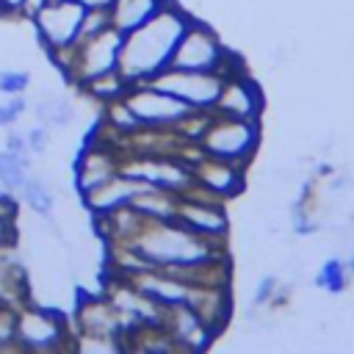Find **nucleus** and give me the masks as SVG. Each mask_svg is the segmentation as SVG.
<instances>
[{
  "label": "nucleus",
  "instance_id": "nucleus-8",
  "mask_svg": "<svg viewBox=\"0 0 354 354\" xmlns=\"http://www.w3.org/2000/svg\"><path fill=\"white\" fill-rule=\"evenodd\" d=\"M86 17V6H80L77 0H58V3H47L41 11H36V30L41 36V41L50 47V53L55 50H66L77 41L80 36V25Z\"/></svg>",
  "mask_w": 354,
  "mask_h": 354
},
{
  "label": "nucleus",
  "instance_id": "nucleus-3",
  "mask_svg": "<svg viewBox=\"0 0 354 354\" xmlns=\"http://www.w3.org/2000/svg\"><path fill=\"white\" fill-rule=\"evenodd\" d=\"M257 144V127L252 119H210L199 136V147L205 155L227 160V163H241L254 152Z\"/></svg>",
  "mask_w": 354,
  "mask_h": 354
},
{
  "label": "nucleus",
  "instance_id": "nucleus-7",
  "mask_svg": "<svg viewBox=\"0 0 354 354\" xmlns=\"http://www.w3.org/2000/svg\"><path fill=\"white\" fill-rule=\"evenodd\" d=\"M17 343L25 348L36 351H50L58 348L66 340V318L53 310V307H39V304H25L17 310Z\"/></svg>",
  "mask_w": 354,
  "mask_h": 354
},
{
  "label": "nucleus",
  "instance_id": "nucleus-1",
  "mask_svg": "<svg viewBox=\"0 0 354 354\" xmlns=\"http://www.w3.org/2000/svg\"><path fill=\"white\" fill-rule=\"evenodd\" d=\"M188 22L191 19L171 0H166V6L152 19H147L136 30L124 33L116 69L130 83H144V80L155 77L160 69L169 66L171 53L180 41L183 30L188 28Z\"/></svg>",
  "mask_w": 354,
  "mask_h": 354
},
{
  "label": "nucleus",
  "instance_id": "nucleus-13",
  "mask_svg": "<svg viewBox=\"0 0 354 354\" xmlns=\"http://www.w3.org/2000/svg\"><path fill=\"white\" fill-rule=\"evenodd\" d=\"M194 171V183H202L210 194H235L238 185H241V177L235 171V163H227V160H218V158H210V155H199V163L191 166Z\"/></svg>",
  "mask_w": 354,
  "mask_h": 354
},
{
  "label": "nucleus",
  "instance_id": "nucleus-12",
  "mask_svg": "<svg viewBox=\"0 0 354 354\" xmlns=\"http://www.w3.org/2000/svg\"><path fill=\"white\" fill-rule=\"evenodd\" d=\"M116 174H119V166H116L113 149L111 147H91L80 158V166H77V188L83 194H91V191H97L100 185H105Z\"/></svg>",
  "mask_w": 354,
  "mask_h": 354
},
{
  "label": "nucleus",
  "instance_id": "nucleus-6",
  "mask_svg": "<svg viewBox=\"0 0 354 354\" xmlns=\"http://www.w3.org/2000/svg\"><path fill=\"white\" fill-rule=\"evenodd\" d=\"M224 58H227V53H224L221 41L216 39V33L191 19L171 53L169 66L188 69V72H221Z\"/></svg>",
  "mask_w": 354,
  "mask_h": 354
},
{
  "label": "nucleus",
  "instance_id": "nucleus-15",
  "mask_svg": "<svg viewBox=\"0 0 354 354\" xmlns=\"http://www.w3.org/2000/svg\"><path fill=\"white\" fill-rule=\"evenodd\" d=\"M163 6H166V0H113L108 6L111 28H116L124 36V33L136 30L138 25H144L147 19H152Z\"/></svg>",
  "mask_w": 354,
  "mask_h": 354
},
{
  "label": "nucleus",
  "instance_id": "nucleus-20",
  "mask_svg": "<svg viewBox=\"0 0 354 354\" xmlns=\"http://www.w3.org/2000/svg\"><path fill=\"white\" fill-rule=\"evenodd\" d=\"M28 80H30L28 72H0V91L19 94V91H25Z\"/></svg>",
  "mask_w": 354,
  "mask_h": 354
},
{
  "label": "nucleus",
  "instance_id": "nucleus-24",
  "mask_svg": "<svg viewBox=\"0 0 354 354\" xmlns=\"http://www.w3.org/2000/svg\"><path fill=\"white\" fill-rule=\"evenodd\" d=\"M80 6H86V8H108L113 0H77Z\"/></svg>",
  "mask_w": 354,
  "mask_h": 354
},
{
  "label": "nucleus",
  "instance_id": "nucleus-9",
  "mask_svg": "<svg viewBox=\"0 0 354 354\" xmlns=\"http://www.w3.org/2000/svg\"><path fill=\"white\" fill-rule=\"evenodd\" d=\"M216 113H221V116H232V119H257V113H260V91L249 83V80H243V77H238V75H232V77H224V86H221V91H218V100H216Z\"/></svg>",
  "mask_w": 354,
  "mask_h": 354
},
{
  "label": "nucleus",
  "instance_id": "nucleus-14",
  "mask_svg": "<svg viewBox=\"0 0 354 354\" xmlns=\"http://www.w3.org/2000/svg\"><path fill=\"white\" fill-rule=\"evenodd\" d=\"M147 183H138V180H133V177H127V174H116V177H111L105 185H100L97 191H91V194H86V205L94 210V213H108V210H113V207H122V205H127L130 199H133V194L138 191V188H144Z\"/></svg>",
  "mask_w": 354,
  "mask_h": 354
},
{
  "label": "nucleus",
  "instance_id": "nucleus-5",
  "mask_svg": "<svg viewBox=\"0 0 354 354\" xmlns=\"http://www.w3.org/2000/svg\"><path fill=\"white\" fill-rule=\"evenodd\" d=\"M147 83H152V86L185 100L191 108L207 111L218 100V91L224 86V75L221 72H188V69L166 66L155 77H149Z\"/></svg>",
  "mask_w": 354,
  "mask_h": 354
},
{
  "label": "nucleus",
  "instance_id": "nucleus-17",
  "mask_svg": "<svg viewBox=\"0 0 354 354\" xmlns=\"http://www.w3.org/2000/svg\"><path fill=\"white\" fill-rule=\"evenodd\" d=\"M36 119L44 124V127H66L72 119H75V108L66 97H58V94H50L44 100H39L36 105Z\"/></svg>",
  "mask_w": 354,
  "mask_h": 354
},
{
  "label": "nucleus",
  "instance_id": "nucleus-16",
  "mask_svg": "<svg viewBox=\"0 0 354 354\" xmlns=\"http://www.w3.org/2000/svg\"><path fill=\"white\" fill-rule=\"evenodd\" d=\"M86 91L94 97V100H102V102H113V100H122L124 91L130 88V80L119 72V69H111V72H102L91 80L83 83Z\"/></svg>",
  "mask_w": 354,
  "mask_h": 354
},
{
  "label": "nucleus",
  "instance_id": "nucleus-23",
  "mask_svg": "<svg viewBox=\"0 0 354 354\" xmlns=\"http://www.w3.org/2000/svg\"><path fill=\"white\" fill-rule=\"evenodd\" d=\"M14 119H17V113L8 105H0V124H11Z\"/></svg>",
  "mask_w": 354,
  "mask_h": 354
},
{
  "label": "nucleus",
  "instance_id": "nucleus-10",
  "mask_svg": "<svg viewBox=\"0 0 354 354\" xmlns=\"http://www.w3.org/2000/svg\"><path fill=\"white\" fill-rule=\"evenodd\" d=\"M174 218L183 221L185 227H191L194 232H199V235H210V238H213V235H221V232L227 230L224 210H221L216 202L188 196L185 191H180Z\"/></svg>",
  "mask_w": 354,
  "mask_h": 354
},
{
  "label": "nucleus",
  "instance_id": "nucleus-11",
  "mask_svg": "<svg viewBox=\"0 0 354 354\" xmlns=\"http://www.w3.org/2000/svg\"><path fill=\"white\" fill-rule=\"evenodd\" d=\"M77 326L83 335H97V337L119 340L124 335V318L108 299H83L77 304Z\"/></svg>",
  "mask_w": 354,
  "mask_h": 354
},
{
  "label": "nucleus",
  "instance_id": "nucleus-21",
  "mask_svg": "<svg viewBox=\"0 0 354 354\" xmlns=\"http://www.w3.org/2000/svg\"><path fill=\"white\" fill-rule=\"evenodd\" d=\"M47 144H50V133L44 130V124H39V127H33V130L28 133V149H30V152L41 155V152L47 149Z\"/></svg>",
  "mask_w": 354,
  "mask_h": 354
},
{
  "label": "nucleus",
  "instance_id": "nucleus-18",
  "mask_svg": "<svg viewBox=\"0 0 354 354\" xmlns=\"http://www.w3.org/2000/svg\"><path fill=\"white\" fill-rule=\"evenodd\" d=\"M28 177V160L19 152H0V188L3 191H19Z\"/></svg>",
  "mask_w": 354,
  "mask_h": 354
},
{
  "label": "nucleus",
  "instance_id": "nucleus-22",
  "mask_svg": "<svg viewBox=\"0 0 354 354\" xmlns=\"http://www.w3.org/2000/svg\"><path fill=\"white\" fill-rule=\"evenodd\" d=\"M25 0H0V11L3 14H14V11H22Z\"/></svg>",
  "mask_w": 354,
  "mask_h": 354
},
{
  "label": "nucleus",
  "instance_id": "nucleus-2",
  "mask_svg": "<svg viewBox=\"0 0 354 354\" xmlns=\"http://www.w3.org/2000/svg\"><path fill=\"white\" fill-rule=\"evenodd\" d=\"M122 33L116 28H105L88 39L75 41L66 50H55V58H66V72L75 83H86L102 72H111L119 66V50H122Z\"/></svg>",
  "mask_w": 354,
  "mask_h": 354
},
{
  "label": "nucleus",
  "instance_id": "nucleus-25",
  "mask_svg": "<svg viewBox=\"0 0 354 354\" xmlns=\"http://www.w3.org/2000/svg\"><path fill=\"white\" fill-rule=\"evenodd\" d=\"M50 3H58V0H50Z\"/></svg>",
  "mask_w": 354,
  "mask_h": 354
},
{
  "label": "nucleus",
  "instance_id": "nucleus-19",
  "mask_svg": "<svg viewBox=\"0 0 354 354\" xmlns=\"http://www.w3.org/2000/svg\"><path fill=\"white\" fill-rule=\"evenodd\" d=\"M19 191H22L25 205H28L33 213L50 216V210H53V205H55V196H53V188H50L44 180H39V177H25V183H22Z\"/></svg>",
  "mask_w": 354,
  "mask_h": 354
},
{
  "label": "nucleus",
  "instance_id": "nucleus-4",
  "mask_svg": "<svg viewBox=\"0 0 354 354\" xmlns=\"http://www.w3.org/2000/svg\"><path fill=\"white\" fill-rule=\"evenodd\" d=\"M122 102L130 108V113L144 124V127H169V124H180L191 111L185 100L152 86V83H130V88L124 91Z\"/></svg>",
  "mask_w": 354,
  "mask_h": 354
}]
</instances>
